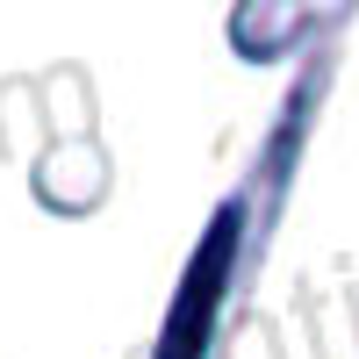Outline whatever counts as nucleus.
I'll list each match as a JSON object with an SVG mask.
<instances>
[{
  "label": "nucleus",
  "instance_id": "1",
  "mask_svg": "<svg viewBox=\"0 0 359 359\" xmlns=\"http://www.w3.org/2000/svg\"><path fill=\"white\" fill-rule=\"evenodd\" d=\"M230 252H237V208H223V223L208 230V245L194 252V266H187V287H180V302H172V323H165V345H158V359H201L208 331H216V302H223Z\"/></svg>",
  "mask_w": 359,
  "mask_h": 359
}]
</instances>
